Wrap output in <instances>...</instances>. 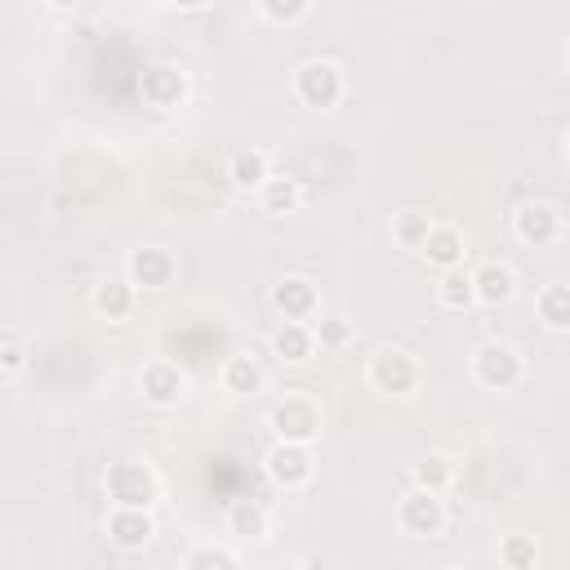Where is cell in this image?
Returning a JSON list of instances; mask_svg holds the SVG:
<instances>
[{
	"label": "cell",
	"instance_id": "6da1fadb",
	"mask_svg": "<svg viewBox=\"0 0 570 570\" xmlns=\"http://www.w3.org/2000/svg\"><path fill=\"white\" fill-rule=\"evenodd\" d=\"M295 94L308 103V107H334L343 99V71L326 58H312L295 71Z\"/></svg>",
	"mask_w": 570,
	"mask_h": 570
},
{
	"label": "cell",
	"instance_id": "7a4b0ae2",
	"mask_svg": "<svg viewBox=\"0 0 570 570\" xmlns=\"http://www.w3.org/2000/svg\"><path fill=\"white\" fill-rule=\"evenodd\" d=\"M272 428L281 442H312L321 433V410L312 397H285L281 406H272Z\"/></svg>",
	"mask_w": 570,
	"mask_h": 570
},
{
	"label": "cell",
	"instance_id": "3957f363",
	"mask_svg": "<svg viewBox=\"0 0 570 570\" xmlns=\"http://www.w3.org/2000/svg\"><path fill=\"white\" fill-rule=\"evenodd\" d=\"M442 522H446V509H442L437 490H428V486H414L397 504V526L406 535H437Z\"/></svg>",
	"mask_w": 570,
	"mask_h": 570
},
{
	"label": "cell",
	"instance_id": "277c9868",
	"mask_svg": "<svg viewBox=\"0 0 570 570\" xmlns=\"http://www.w3.org/2000/svg\"><path fill=\"white\" fill-rule=\"evenodd\" d=\"M107 494L125 509H148L157 499V477L142 464H112L107 468Z\"/></svg>",
	"mask_w": 570,
	"mask_h": 570
},
{
	"label": "cell",
	"instance_id": "5b68a950",
	"mask_svg": "<svg viewBox=\"0 0 570 570\" xmlns=\"http://www.w3.org/2000/svg\"><path fill=\"white\" fill-rule=\"evenodd\" d=\"M472 371H477V379H481L486 388H513V384L522 379V356H517V347H509V343H486V347L472 356Z\"/></svg>",
	"mask_w": 570,
	"mask_h": 570
},
{
	"label": "cell",
	"instance_id": "8992f818",
	"mask_svg": "<svg viewBox=\"0 0 570 570\" xmlns=\"http://www.w3.org/2000/svg\"><path fill=\"white\" fill-rule=\"evenodd\" d=\"M371 384L384 388V392H410L419 384V366L414 356L401 352V347H384L375 362H371Z\"/></svg>",
	"mask_w": 570,
	"mask_h": 570
},
{
	"label": "cell",
	"instance_id": "52a82bcc",
	"mask_svg": "<svg viewBox=\"0 0 570 570\" xmlns=\"http://www.w3.org/2000/svg\"><path fill=\"white\" fill-rule=\"evenodd\" d=\"M267 477L276 481V486H304L308 477H312V455H308V446L304 442H276L272 451H267Z\"/></svg>",
	"mask_w": 570,
	"mask_h": 570
},
{
	"label": "cell",
	"instance_id": "ba28073f",
	"mask_svg": "<svg viewBox=\"0 0 570 570\" xmlns=\"http://www.w3.org/2000/svg\"><path fill=\"white\" fill-rule=\"evenodd\" d=\"M107 535H112L116 548H142V544L157 535V526H152L148 509H125V504H116L112 517H107Z\"/></svg>",
	"mask_w": 570,
	"mask_h": 570
},
{
	"label": "cell",
	"instance_id": "9c48e42d",
	"mask_svg": "<svg viewBox=\"0 0 570 570\" xmlns=\"http://www.w3.org/2000/svg\"><path fill=\"white\" fill-rule=\"evenodd\" d=\"M276 312H285V321H308L317 312V285L308 276H285L272 290Z\"/></svg>",
	"mask_w": 570,
	"mask_h": 570
},
{
	"label": "cell",
	"instance_id": "30bf717a",
	"mask_svg": "<svg viewBox=\"0 0 570 570\" xmlns=\"http://www.w3.org/2000/svg\"><path fill=\"white\" fill-rule=\"evenodd\" d=\"M557 232H561V214L548 201H531L517 209V237L526 246H548V241H557Z\"/></svg>",
	"mask_w": 570,
	"mask_h": 570
},
{
	"label": "cell",
	"instance_id": "8fae6325",
	"mask_svg": "<svg viewBox=\"0 0 570 570\" xmlns=\"http://www.w3.org/2000/svg\"><path fill=\"white\" fill-rule=\"evenodd\" d=\"M517 290V276L504 267V263H481L472 272V299L486 304V308H499V304H509Z\"/></svg>",
	"mask_w": 570,
	"mask_h": 570
},
{
	"label": "cell",
	"instance_id": "7c38bea8",
	"mask_svg": "<svg viewBox=\"0 0 570 570\" xmlns=\"http://www.w3.org/2000/svg\"><path fill=\"white\" fill-rule=\"evenodd\" d=\"M174 276V259L157 246L134 250L129 254V285H148V290H161V285Z\"/></svg>",
	"mask_w": 570,
	"mask_h": 570
},
{
	"label": "cell",
	"instance_id": "4fadbf2b",
	"mask_svg": "<svg viewBox=\"0 0 570 570\" xmlns=\"http://www.w3.org/2000/svg\"><path fill=\"white\" fill-rule=\"evenodd\" d=\"M419 254L428 263H437V267H459L464 263V237H459V228L433 224V228H428V237L419 241Z\"/></svg>",
	"mask_w": 570,
	"mask_h": 570
},
{
	"label": "cell",
	"instance_id": "5bb4252c",
	"mask_svg": "<svg viewBox=\"0 0 570 570\" xmlns=\"http://www.w3.org/2000/svg\"><path fill=\"white\" fill-rule=\"evenodd\" d=\"M272 352L281 356V362L290 366H304L308 356L317 352V339H312V326L308 321H285L276 334H272Z\"/></svg>",
	"mask_w": 570,
	"mask_h": 570
},
{
	"label": "cell",
	"instance_id": "9a60e30c",
	"mask_svg": "<svg viewBox=\"0 0 570 570\" xmlns=\"http://www.w3.org/2000/svg\"><path fill=\"white\" fill-rule=\"evenodd\" d=\"M142 397L148 401H157V406H170V401H179L183 397V375H179V366H170V362H152V366H142Z\"/></svg>",
	"mask_w": 570,
	"mask_h": 570
},
{
	"label": "cell",
	"instance_id": "2e32d148",
	"mask_svg": "<svg viewBox=\"0 0 570 570\" xmlns=\"http://www.w3.org/2000/svg\"><path fill=\"white\" fill-rule=\"evenodd\" d=\"M259 196H263V209L267 214H290L304 205V187L295 179H285V174H267L259 183Z\"/></svg>",
	"mask_w": 570,
	"mask_h": 570
},
{
	"label": "cell",
	"instance_id": "e0dca14e",
	"mask_svg": "<svg viewBox=\"0 0 570 570\" xmlns=\"http://www.w3.org/2000/svg\"><path fill=\"white\" fill-rule=\"evenodd\" d=\"M142 99L152 107H174L183 99V77L174 67H152L148 77H142Z\"/></svg>",
	"mask_w": 570,
	"mask_h": 570
},
{
	"label": "cell",
	"instance_id": "ac0fdd59",
	"mask_svg": "<svg viewBox=\"0 0 570 570\" xmlns=\"http://www.w3.org/2000/svg\"><path fill=\"white\" fill-rule=\"evenodd\" d=\"M437 304H442V308H451V312H464L468 304H477V299H472V272L446 267L442 285H437Z\"/></svg>",
	"mask_w": 570,
	"mask_h": 570
},
{
	"label": "cell",
	"instance_id": "d6986e66",
	"mask_svg": "<svg viewBox=\"0 0 570 570\" xmlns=\"http://www.w3.org/2000/svg\"><path fill=\"white\" fill-rule=\"evenodd\" d=\"M259 379H263V371L254 366V356H246V352L228 356V366H224L228 392H250V388H259Z\"/></svg>",
	"mask_w": 570,
	"mask_h": 570
},
{
	"label": "cell",
	"instance_id": "ffe728a7",
	"mask_svg": "<svg viewBox=\"0 0 570 570\" xmlns=\"http://www.w3.org/2000/svg\"><path fill=\"white\" fill-rule=\"evenodd\" d=\"M267 174H272V170H267V152L254 148V152H237V157H232V183H237V187H259Z\"/></svg>",
	"mask_w": 570,
	"mask_h": 570
},
{
	"label": "cell",
	"instance_id": "44dd1931",
	"mask_svg": "<svg viewBox=\"0 0 570 570\" xmlns=\"http://www.w3.org/2000/svg\"><path fill=\"white\" fill-rule=\"evenodd\" d=\"M539 317L552 326V330H566L570 326V290L566 285H548L539 295Z\"/></svg>",
	"mask_w": 570,
	"mask_h": 570
},
{
	"label": "cell",
	"instance_id": "7402d4cb",
	"mask_svg": "<svg viewBox=\"0 0 570 570\" xmlns=\"http://www.w3.org/2000/svg\"><path fill=\"white\" fill-rule=\"evenodd\" d=\"M129 304H134V285H129V281H103V285H99V308H103L107 317H125Z\"/></svg>",
	"mask_w": 570,
	"mask_h": 570
},
{
	"label": "cell",
	"instance_id": "603a6c76",
	"mask_svg": "<svg viewBox=\"0 0 570 570\" xmlns=\"http://www.w3.org/2000/svg\"><path fill=\"white\" fill-rule=\"evenodd\" d=\"M451 477H455V468H451V459H446V455H428V459H419V464H414V481H419V486H428V490H442Z\"/></svg>",
	"mask_w": 570,
	"mask_h": 570
},
{
	"label": "cell",
	"instance_id": "cb8c5ba5",
	"mask_svg": "<svg viewBox=\"0 0 570 570\" xmlns=\"http://www.w3.org/2000/svg\"><path fill=\"white\" fill-rule=\"evenodd\" d=\"M428 228H433V224H428V214H401L397 228H392V237H397L406 250H419V241L428 237Z\"/></svg>",
	"mask_w": 570,
	"mask_h": 570
},
{
	"label": "cell",
	"instance_id": "d4e9b609",
	"mask_svg": "<svg viewBox=\"0 0 570 570\" xmlns=\"http://www.w3.org/2000/svg\"><path fill=\"white\" fill-rule=\"evenodd\" d=\"M228 522H232V535H263V526H267L259 504H237Z\"/></svg>",
	"mask_w": 570,
	"mask_h": 570
},
{
	"label": "cell",
	"instance_id": "484cf974",
	"mask_svg": "<svg viewBox=\"0 0 570 570\" xmlns=\"http://www.w3.org/2000/svg\"><path fill=\"white\" fill-rule=\"evenodd\" d=\"M308 10V0H259V14L272 23H295Z\"/></svg>",
	"mask_w": 570,
	"mask_h": 570
},
{
	"label": "cell",
	"instance_id": "4316f807",
	"mask_svg": "<svg viewBox=\"0 0 570 570\" xmlns=\"http://www.w3.org/2000/svg\"><path fill=\"white\" fill-rule=\"evenodd\" d=\"M312 339L321 347H343L347 343V326L343 321H321V326H312Z\"/></svg>",
	"mask_w": 570,
	"mask_h": 570
},
{
	"label": "cell",
	"instance_id": "83f0119b",
	"mask_svg": "<svg viewBox=\"0 0 570 570\" xmlns=\"http://www.w3.org/2000/svg\"><path fill=\"white\" fill-rule=\"evenodd\" d=\"M232 561H237V557H232V552H219V548H201V552L187 557L192 570H196V566H232Z\"/></svg>",
	"mask_w": 570,
	"mask_h": 570
},
{
	"label": "cell",
	"instance_id": "f1b7e54d",
	"mask_svg": "<svg viewBox=\"0 0 570 570\" xmlns=\"http://www.w3.org/2000/svg\"><path fill=\"white\" fill-rule=\"evenodd\" d=\"M504 561H513V566H526V561H535V548L517 539V544H509V548H504Z\"/></svg>",
	"mask_w": 570,
	"mask_h": 570
},
{
	"label": "cell",
	"instance_id": "f546056e",
	"mask_svg": "<svg viewBox=\"0 0 570 570\" xmlns=\"http://www.w3.org/2000/svg\"><path fill=\"white\" fill-rule=\"evenodd\" d=\"M0 356H5V366H10V371H19V366H23V347H14V343H10L5 352H0Z\"/></svg>",
	"mask_w": 570,
	"mask_h": 570
},
{
	"label": "cell",
	"instance_id": "4dcf8cb0",
	"mask_svg": "<svg viewBox=\"0 0 570 570\" xmlns=\"http://www.w3.org/2000/svg\"><path fill=\"white\" fill-rule=\"evenodd\" d=\"M170 5H183V10H196V5H205V0H170Z\"/></svg>",
	"mask_w": 570,
	"mask_h": 570
},
{
	"label": "cell",
	"instance_id": "1f68e13d",
	"mask_svg": "<svg viewBox=\"0 0 570 570\" xmlns=\"http://www.w3.org/2000/svg\"><path fill=\"white\" fill-rule=\"evenodd\" d=\"M49 5H58V10H67V5H77V0H49Z\"/></svg>",
	"mask_w": 570,
	"mask_h": 570
}]
</instances>
